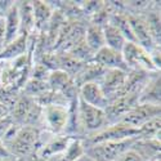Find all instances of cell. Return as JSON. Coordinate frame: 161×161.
Returning <instances> with one entry per match:
<instances>
[{"mask_svg":"<svg viewBox=\"0 0 161 161\" xmlns=\"http://www.w3.org/2000/svg\"><path fill=\"white\" fill-rule=\"evenodd\" d=\"M40 130L35 126H19L14 137L4 143L9 155L17 161L32 158L40 147Z\"/></svg>","mask_w":161,"mask_h":161,"instance_id":"6da1fadb","label":"cell"},{"mask_svg":"<svg viewBox=\"0 0 161 161\" xmlns=\"http://www.w3.org/2000/svg\"><path fill=\"white\" fill-rule=\"evenodd\" d=\"M138 99L139 93H130V94H124L112 99L104 110L108 125L119 123L134 106L138 104Z\"/></svg>","mask_w":161,"mask_h":161,"instance_id":"9c48e42d","label":"cell"},{"mask_svg":"<svg viewBox=\"0 0 161 161\" xmlns=\"http://www.w3.org/2000/svg\"><path fill=\"white\" fill-rule=\"evenodd\" d=\"M131 150L136 151L143 161H160L161 142L160 139H136Z\"/></svg>","mask_w":161,"mask_h":161,"instance_id":"ac0fdd59","label":"cell"},{"mask_svg":"<svg viewBox=\"0 0 161 161\" xmlns=\"http://www.w3.org/2000/svg\"><path fill=\"white\" fill-rule=\"evenodd\" d=\"M12 121L18 126H35L42 128L43 107L37 104L36 101L29 96H21L16 104L10 110Z\"/></svg>","mask_w":161,"mask_h":161,"instance_id":"7a4b0ae2","label":"cell"},{"mask_svg":"<svg viewBox=\"0 0 161 161\" xmlns=\"http://www.w3.org/2000/svg\"><path fill=\"white\" fill-rule=\"evenodd\" d=\"M48 89H49L48 81H40V80H35V79H29L27 83L22 88V94L29 96L31 98H36L37 96L47 92Z\"/></svg>","mask_w":161,"mask_h":161,"instance_id":"4dcf8cb0","label":"cell"},{"mask_svg":"<svg viewBox=\"0 0 161 161\" xmlns=\"http://www.w3.org/2000/svg\"><path fill=\"white\" fill-rule=\"evenodd\" d=\"M121 53L129 70H144L148 72H160L152 63L150 53L144 48H142L139 44L126 42Z\"/></svg>","mask_w":161,"mask_h":161,"instance_id":"52a82bcc","label":"cell"},{"mask_svg":"<svg viewBox=\"0 0 161 161\" xmlns=\"http://www.w3.org/2000/svg\"><path fill=\"white\" fill-rule=\"evenodd\" d=\"M138 103H147L161 106V76L160 72L155 74L139 94Z\"/></svg>","mask_w":161,"mask_h":161,"instance_id":"7402d4cb","label":"cell"},{"mask_svg":"<svg viewBox=\"0 0 161 161\" xmlns=\"http://www.w3.org/2000/svg\"><path fill=\"white\" fill-rule=\"evenodd\" d=\"M21 34V22L18 16L17 3L14 2L4 16V47L12 43Z\"/></svg>","mask_w":161,"mask_h":161,"instance_id":"44dd1931","label":"cell"},{"mask_svg":"<svg viewBox=\"0 0 161 161\" xmlns=\"http://www.w3.org/2000/svg\"><path fill=\"white\" fill-rule=\"evenodd\" d=\"M0 160H14L10 155H9V152L7 151V148H5V146L3 144V142L0 141Z\"/></svg>","mask_w":161,"mask_h":161,"instance_id":"d6a6232c","label":"cell"},{"mask_svg":"<svg viewBox=\"0 0 161 161\" xmlns=\"http://www.w3.org/2000/svg\"><path fill=\"white\" fill-rule=\"evenodd\" d=\"M31 34H25L21 32L12 43L7 44L3 50L0 52V61H10L18 58L27 53L29 48V37Z\"/></svg>","mask_w":161,"mask_h":161,"instance_id":"ffe728a7","label":"cell"},{"mask_svg":"<svg viewBox=\"0 0 161 161\" xmlns=\"http://www.w3.org/2000/svg\"><path fill=\"white\" fill-rule=\"evenodd\" d=\"M84 42L94 53L98 52L99 49H102L103 47H106L102 27L88 23L86 30H85V35H84Z\"/></svg>","mask_w":161,"mask_h":161,"instance_id":"484cf974","label":"cell"},{"mask_svg":"<svg viewBox=\"0 0 161 161\" xmlns=\"http://www.w3.org/2000/svg\"><path fill=\"white\" fill-rule=\"evenodd\" d=\"M131 138H139V129L133 128L125 123H115L108 126H106L101 131L92 134V136L83 138L85 146L97 144L102 142H117V141H125Z\"/></svg>","mask_w":161,"mask_h":161,"instance_id":"5b68a950","label":"cell"},{"mask_svg":"<svg viewBox=\"0 0 161 161\" xmlns=\"http://www.w3.org/2000/svg\"><path fill=\"white\" fill-rule=\"evenodd\" d=\"M106 71L107 69L102 67L101 64H97L94 62H88L74 76V81L77 88L83 86L85 84H89V83H99L102 77L104 76Z\"/></svg>","mask_w":161,"mask_h":161,"instance_id":"e0dca14e","label":"cell"},{"mask_svg":"<svg viewBox=\"0 0 161 161\" xmlns=\"http://www.w3.org/2000/svg\"><path fill=\"white\" fill-rule=\"evenodd\" d=\"M143 16L148 30L151 32L152 39L155 43L160 45L161 42V18H160V2H151L150 7L143 13H139Z\"/></svg>","mask_w":161,"mask_h":161,"instance_id":"d6986e66","label":"cell"},{"mask_svg":"<svg viewBox=\"0 0 161 161\" xmlns=\"http://www.w3.org/2000/svg\"><path fill=\"white\" fill-rule=\"evenodd\" d=\"M137 138L117 141V142H102L97 144L85 146V156L92 161H115L125 151L130 150Z\"/></svg>","mask_w":161,"mask_h":161,"instance_id":"3957f363","label":"cell"},{"mask_svg":"<svg viewBox=\"0 0 161 161\" xmlns=\"http://www.w3.org/2000/svg\"><path fill=\"white\" fill-rule=\"evenodd\" d=\"M83 156H85V144L83 138H74L61 155L50 158L49 161H79Z\"/></svg>","mask_w":161,"mask_h":161,"instance_id":"cb8c5ba5","label":"cell"},{"mask_svg":"<svg viewBox=\"0 0 161 161\" xmlns=\"http://www.w3.org/2000/svg\"><path fill=\"white\" fill-rule=\"evenodd\" d=\"M0 161H17V160H0Z\"/></svg>","mask_w":161,"mask_h":161,"instance_id":"d590c367","label":"cell"},{"mask_svg":"<svg viewBox=\"0 0 161 161\" xmlns=\"http://www.w3.org/2000/svg\"><path fill=\"white\" fill-rule=\"evenodd\" d=\"M86 26H88V21L85 19H76V21L66 19L52 52L56 53L69 52L72 47H75L77 43L84 40Z\"/></svg>","mask_w":161,"mask_h":161,"instance_id":"8992f818","label":"cell"},{"mask_svg":"<svg viewBox=\"0 0 161 161\" xmlns=\"http://www.w3.org/2000/svg\"><path fill=\"white\" fill-rule=\"evenodd\" d=\"M21 22V32L32 34L35 31V21L32 13V2H16Z\"/></svg>","mask_w":161,"mask_h":161,"instance_id":"d4e9b609","label":"cell"},{"mask_svg":"<svg viewBox=\"0 0 161 161\" xmlns=\"http://www.w3.org/2000/svg\"><path fill=\"white\" fill-rule=\"evenodd\" d=\"M110 23L112 26H115V27L121 32V35L125 37L126 42L136 43V37H134V35H133V31H131V27H130V23L128 21L126 13H123V12L112 13V16L110 18Z\"/></svg>","mask_w":161,"mask_h":161,"instance_id":"83f0119b","label":"cell"},{"mask_svg":"<svg viewBox=\"0 0 161 161\" xmlns=\"http://www.w3.org/2000/svg\"><path fill=\"white\" fill-rule=\"evenodd\" d=\"M27 161H44V160H42V158H37L36 156H34L32 158H30V160H27Z\"/></svg>","mask_w":161,"mask_h":161,"instance_id":"e575fe53","label":"cell"},{"mask_svg":"<svg viewBox=\"0 0 161 161\" xmlns=\"http://www.w3.org/2000/svg\"><path fill=\"white\" fill-rule=\"evenodd\" d=\"M161 116V106L147 104V103H138L120 120L133 128H139L143 124L148 123L150 120Z\"/></svg>","mask_w":161,"mask_h":161,"instance_id":"30bf717a","label":"cell"},{"mask_svg":"<svg viewBox=\"0 0 161 161\" xmlns=\"http://www.w3.org/2000/svg\"><path fill=\"white\" fill-rule=\"evenodd\" d=\"M66 53H69L72 58H75L76 61L81 62V63L92 62L93 58H94V54H96V53L85 44L84 40H81L80 43H77L75 47H72L69 52H66Z\"/></svg>","mask_w":161,"mask_h":161,"instance_id":"f546056e","label":"cell"},{"mask_svg":"<svg viewBox=\"0 0 161 161\" xmlns=\"http://www.w3.org/2000/svg\"><path fill=\"white\" fill-rule=\"evenodd\" d=\"M139 129V138L138 139H160V130H161V116H157L148 123L143 124Z\"/></svg>","mask_w":161,"mask_h":161,"instance_id":"f1b7e54d","label":"cell"},{"mask_svg":"<svg viewBox=\"0 0 161 161\" xmlns=\"http://www.w3.org/2000/svg\"><path fill=\"white\" fill-rule=\"evenodd\" d=\"M128 71L121 70H107L102 80L98 83L102 92L104 93L106 98L110 102L115 98H117L123 92V88L125 85Z\"/></svg>","mask_w":161,"mask_h":161,"instance_id":"4fadbf2b","label":"cell"},{"mask_svg":"<svg viewBox=\"0 0 161 161\" xmlns=\"http://www.w3.org/2000/svg\"><path fill=\"white\" fill-rule=\"evenodd\" d=\"M102 30H103V36H104V45L111 49L121 52L124 45L126 44V40L121 35V32L111 23L106 25Z\"/></svg>","mask_w":161,"mask_h":161,"instance_id":"4316f807","label":"cell"},{"mask_svg":"<svg viewBox=\"0 0 161 161\" xmlns=\"http://www.w3.org/2000/svg\"><path fill=\"white\" fill-rule=\"evenodd\" d=\"M92 62L97 64H101L107 70H121V71H129L128 66L124 61L123 53L111 49L108 47H103L98 52H96L94 58Z\"/></svg>","mask_w":161,"mask_h":161,"instance_id":"5bb4252c","label":"cell"},{"mask_svg":"<svg viewBox=\"0 0 161 161\" xmlns=\"http://www.w3.org/2000/svg\"><path fill=\"white\" fill-rule=\"evenodd\" d=\"M79 98L83 102L93 107H97V108H101V110H106V107L110 103V101L106 98L104 93L102 92L98 83H89V84L80 86Z\"/></svg>","mask_w":161,"mask_h":161,"instance_id":"2e32d148","label":"cell"},{"mask_svg":"<svg viewBox=\"0 0 161 161\" xmlns=\"http://www.w3.org/2000/svg\"><path fill=\"white\" fill-rule=\"evenodd\" d=\"M115 161H143V160L136 151L130 148V150L125 151L121 156H119Z\"/></svg>","mask_w":161,"mask_h":161,"instance_id":"1f68e13d","label":"cell"},{"mask_svg":"<svg viewBox=\"0 0 161 161\" xmlns=\"http://www.w3.org/2000/svg\"><path fill=\"white\" fill-rule=\"evenodd\" d=\"M79 119L80 128H81V136L86 138L92 134H96L108 126L104 110L93 107L79 98Z\"/></svg>","mask_w":161,"mask_h":161,"instance_id":"277c9868","label":"cell"},{"mask_svg":"<svg viewBox=\"0 0 161 161\" xmlns=\"http://www.w3.org/2000/svg\"><path fill=\"white\" fill-rule=\"evenodd\" d=\"M67 107L59 104H50L43 107V117H42V128L54 136L64 134L67 124Z\"/></svg>","mask_w":161,"mask_h":161,"instance_id":"ba28073f","label":"cell"},{"mask_svg":"<svg viewBox=\"0 0 161 161\" xmlns=\"http://www.w3.org/2000/svg\"><path fill=\"white\" fill-rule=\"evenodd\" d=\"M126 16H128V21L130 23V27H131L134 37H136L137 44L144 48L148 53H151L156 48H160V45H157L155 43V40L152 39L151 32L148 30V26H147L142 14H131V13H128Z\"/></svg>","mask_w":161,"mask_h":161,"instance_id":"7c38bea8","label":"cell"},{"mask_svg":"<svg viewBox=\"0 0 161 161\" xmlns=\"http://www.w3.org/2000/svg\"><path fill=\"white\" fill-rule=\"evenodd\" d=\"M48 85H49V89L62 94L69 102L72 98L79 96V88L74 81V77L70 76L67 72H63L59 70L50 71L48 77Z\"/></svg>","mask_w":161,"mask_h":161,"instance_id":"8fae6325","label":"cell"},{"mask_svg":"<svg viewBox=\"0 0 161 161\" xmlns=\"http://www.w3.org/2000/svg\"><path fill=\"white\" fill-rule=\"evenodd\" d=\"M72 139H74V137L66 136V134L53 136L45 144H43L42 147H40L35 156L37 158L44 160V161H49L50 158L61 155L67 147H69V144L71 143Z\"/></svg>","mask_w":161,"mask_h":161,"instance_id":"9a60e30c","label":"cell"},{"mask_svg":"<svg viewBox=\"0 0 161 161\" xmlns=\"http://www.w3.org/2000/svg\"><path fill=\"white\" fill-rule=\"evenodd\" d=\"M53 9L48 2L43 0H35L32 2V13H34V21H35V32H43L47 27V25L53 14Z\"/></svg>","mask_w":161,"mask_h":161,"instance_id":"603a6c76","label":"cell"},{"mask_svg":"<svg viewBox=\"0 0 161 161\" xmlns=\"http://www.w3.org/2000/svg\"><path fill=\"white\" fill-rule=\"evenodd\" d=\"M10 115V108L9 107H7L4 103L0 102V119H4L7 116Z\"/></svg>","mask_w":161,"mask_h":161,"instance_id":"836d02e7","label":"cell"}]
</instances>
